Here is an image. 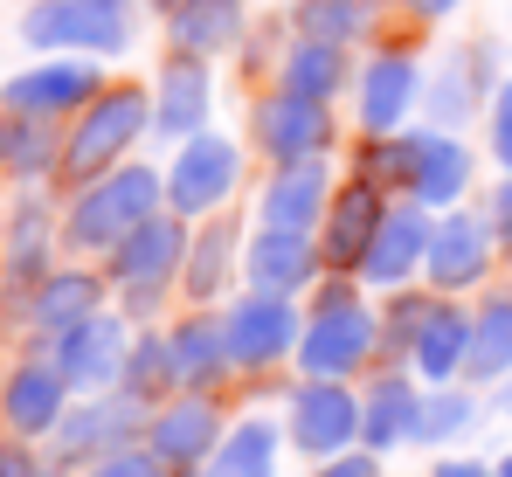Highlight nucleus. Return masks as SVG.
I'll return each instance as SVG.
<instances>
[{
  "mask_svg": "<svg viewBox=\"0 0 512 477\" xmlns=\"http://www.w3.org/2000/svg\"><path fill=\"white\" fill-rule=\"evenodd\" d=\"M153 457L167 464V471H194L215 443H222V415L208 408V401H173V408H160L153 415Z\"/></svg>",
  "mask_w": 512,
  "mask_h": 477,
  "instance_id": "ddd939ff",
  "label": "nucleus"
},
{
  "mask_svg": "<svg viewBox=\"0 0 512 477\" xmlns=\"http://www.w3.org/2000/svg\"><path fill=\"white\" fill-rule=\"evenodd\" d=\"M0 477H49V464L28 443H0Z\"/></svg>",
  "mask_w": 512,
  "mask_h": 477,
  "instance_id": "4c0bfd02",
  "label": "nucleus"
},
{
  "mask_svg": "<svg viewBox=\"0 0 512 477\" xmlns=\"http://www.w3.org/2000/svg\"><path fill=\"white\" fill-rule=\"evenodd\" d=\"M70 381L56 374V360H28V367H14L7 374V388H0V415H7V429L14 436H42V429H56L70 408Z\"/></svg>",
  "mask_w": 512,
  "mask_h": 477,
  "instance_id": "9d476101",
  "label": "nucleus"
},
{
  "mask_svg": "<svg viewBox=\"0 0 512 477\" xmlns=\"http://www.w3.org/2000/svg\"><path fill=\"white\" fill-rule=\"evenodd\" d=\"M125 395L132 401H153V395H173V346L167 339H139L132 353H125Z\"/></svg>",
  "mask_w": 512,
  "mask_h": 477,
  "instance_id": "2f4dec72",
  "label": "nucleus"
},
{
  "mask_svg": "<svg viewBox=\"0 0 512 477\" xmlns=\"http://www.w3.org/2000/svg\"><path fill=\"white\" fill-rule=\"evenodd\" d=\"M90 97H97V70L90 63H42V70L7 77V90H0V104L21 111V118H63V111H77Z\"/></svg>",
  "mask_w": 512,
  "mask_h": 477,
  "instance_id": "1a4fd4ad",
  "label": "nucleus"
},
{
  "mask_svg": "<svg viewBox=\"0 0 512 477\" xmlns=\"http://www.w3.org/2000/svg\"><path fill=\"white\" fill-rule=\"evenodd\" d=\"M21 35L35 49H97V56H111V49L132 42V0H42L21 21Z\"/></svg>",
  "mask_w": 512,
  "mask_h": 477,
  "instance_id": "f03ea898",
  "label": "nucleus"
},
{
  "mask_svg": "<svg viewBox=\"0 0 512 477\" xmlns=\"http://www.w3.org/2000/svg\"><path fill=\"white\" fill-rule=\"evenodd\" d=\"M173 42L187 56H215L236 42V0H180L173 7Z\"/></svg>",
  "mask_w": 512,
  "mask_h": 477,
  "instance_id": "a878e982",
  "label": "nucleus"
},
{
  "mask_svg": "<svg viewBox=\"0 0 512 477\" xmlns=\"http://www.w3.org/2000/svg\"><path fill=\"white\" fill-rule=\"evenodd\" d=\"M360 21H367V14H360L353 0H312V7H305V28H312L319 42H346V35H360Z\"/></svg>",
  "mask_w": 512,
  "mask_h": 477,
  "instance_id": "72a5a7b5",
  "label": "nucleus"
},
{
  "mask_svg": "<svg viewBox=\"0 0 512 477\" xmlns=\"http://www.w3.org/2000/svg\"><path fill=\"white\" fill-rule=\"evenodd\" d=\"M256 139L277 153V166H291V159H312L326 139H333V125H326V104H312V97H298V90H284V97H270L263 111H256Z\"/></svg>",
  "mask_w": 512,
  "mask_h": 477,
  "instance_id": "f8f14e48",
  "label": "nucleus"
},
{
  "mask_svg": "<svg viewBox=\"0 0 512 477\" xmlns=\"http://www.w3.org/2000/svg\"><path fill=\"white\" fill-rule=\"evenodd\" d=\"M499 222H506V236H512V180L499 187Z\"/></svg>",
  "mask_w": 512,
  "mask_h": 477,
  "instance_id": "79ce46f5",
  "label": "nucleus"
},
{
  "mask_svg": "<svg viewBox=\"0 0 512 477\" xmlns=\"http://www.w3.org/2000/svg\"><path fill=\"white\" fill-rule=\"evenodd\" d=\"M160 7H167V14H173V7H180V0H160Z\"/></svg>",
  "mask_w": 512,
  "mask_h": 477,
  "instance_id": "49530a36",
  "label": "nucleus"
},
{
  "mask_svg": "<svg viewBox=\"0 0 512 477\" xmlns=\"http://www.w3.org/2000/svg\"><path fill=\"white\" fill-rule=\"evenodd\" d=\"M471 422V395H436V401H423V429L416 436H457Z\"/></svg>",
  "mask_w": 512,
  "mask_h": 477,
  "instance_id": "f704fd0d",
  "label": "nucleus"
},
{
  "mask_svg": "<svg viewBox=\"0 0 512 477\" xmlns=\"http://www.w3.org/2000/svg\"><path fill=\"white\" fill-rule=\"evenodd\" d=\"M97 477H167V464L153 457V450H111V457H97Z\"/></svg>",
  "mask_w": 512,
  "mask_h": 477,
  "instance_id": "c9c22d12",
  "label": "nucleus"
},
{
  "mask_svg": "<svg viewBox=\"0 0 512 477\" xmlns=\"http://www.w3.org/2000/svg\"><path fill=\"white\" fill-rule=\"evenodd\" d=\"M236 146L229 139H215V132H194L187 139V153L173 159V180H167V201L173 215H201V208H215V201H229V187H236Z\"/></svg>",
  "mask_w": 512,
  "mask_h": 477,
  "instance_id": "39448f33",
  "label": "nucleus"
},
{
  "mask_svg": "<svg viewBox=\"0 0 512 477\" xmlns=\"http://www.w3.org/2000/svg\"><path fill=\"white\" fill-rule=\"evenodd\" d=\"M499 477H512V457H506V464H499Z\"/></svg>",
  "mask_w": 512,
  "mask_h": 477,
  "instance_id": "c03bdc74",
  "label": "nucleus"
},
{
  "mask_svg": "<svg viewBox=\"0 0 512 477\" xmlns=\"http://www.w3.org/2000/svg\"><path fill=\"white\" fill-rule=\"evenodd\" d=\"M229 256H236V236H229V222H215V229L201 236V249H194V263H187V291H194V298H215Z\"/></svg>",
  "mask_w": 512,
  "mask_h": 477,
  "instance_id": "473e14b6",
  "label": "nucleus"
},
{
  "mask_svg": "<svg viewBox=\"0 0 512 477\" xmlns=\"http://www.w3.org/2000/svg\"><path fill=\"white\" fill-rule=\"evenodd\" d=\"M374 229H381V194H374V180H353L333 201V215H326V263H340V270L360 263Z\"/></svg>",
  "mask_w": 512,
  "mask_h": 477,
  "instance_id": "a211bd4d",
  "label": "nucleus"
},
{
  "mask_svg": "<svg viewBox=\"0 0 512 477\" xmlns=\"http://www.w3.org/2000/svg\"><path fill=\"white\" fill-rule=\"evenodd\" d=\"M429 229L423 215H381V229H374V242H367V256H360V270H367V284H402L416 263H429Z\"/></svg>",
  "mask_w": 512,
  "mask_h": 477,
  "instance_id": "dca6fc26",
  "label": "nucleus"
},
{
  "mask_svg": "<svg viewBox=\"0 0 512 477\" xmlns=\"http://www.w3.org/2000/svg\"><path fill=\"white\" fill-rule=\"evenodd\" d=\"M319 477H381V464L374 457H340V464H326Z\"/></svg>",
  "mask_w": 512,
  "mask_h": 477,
  "instance_id": "ea45409f",
  "label": "nucleus"
},
{
  "mask_svg": "<svg viewBox=\"0 0 512 477\" xmlns=\"http://www.w3.org/2000/svg\"><path fill=\"white\" fill-rule=\"evenodd\" d=\"M125 422H132V395H125V401H90V408H70V415L56 422V457L70 464V457H90V450H118Z\"/></svg>",
  "mask_w": 512,
  "mask_h": 477,
  "instance_id": "412c9836",
  "label": "nucleus"
},
{
  "mask_svg": "<svg viewBox=\"0 0 512 477\" xmlns=\"http://www.w3.org/2000/svg\"><path fill=\"white\" fill-rule=\"evenodd\" d=\"M485 256H492V242L478 222H464V215H450L436 236H429V277L443 284V291H464V284H478L485 277Z\"/></svg>",
  "mask_w": 512,
  "mask_h": 477,
  "instance_id": "6ab92c4d",
  "label": "nucleus"
},
{
  "mask_svg": "<svg viewBox=\"0 0 512 477\" xmlns=\"http://www.w3.org/2000/svg\"><path fill=\"white\" fill-rule=\"evenodd\" d=\"M416 63L409 56H381L374 70H367V83H360V125L367 132H395L402 118H409V97H416Z\"/></svg>",
  "mask_w": 512,
  "mask_h": 477,
  "instance_id": "aec40b11",
  "label": "nucleus"
},
{
  "mask_svg": "<svg viewBox=\"0 0 512 477\" xmlns=\"http://www.w3.org/2000/svg\"><path fill=\"white\" fill-rule=\"evenodd\" d=\"M97 312V284L90 277H49L42 291H35V318L49 325V332H70V325H84V318Z\"/></svg>",
  "mask_w": 512,
  "mask_h": 477,
  "instance_id": "7c9ffc66",
  "label": "nucleus"
},
{
  "mask_svg": "<svg viewBox=\"0 0 512 477\" xmlns=\"http://www.w3.org/2000/svg\"><path fill=\"white\" fill-rule=\"evenodd\" d=\"M153 201H160V180L146 166H125V173H104L90 180V194L70 208V242L84 249H118L139 222H153Z\"/></svg>",
  "mask_w": 512,
  "mask_h": 477,
  "instance_id": "f257e3e1",
  "label": "nucleus"
},
{
  "mask_svg": "<svg viewBox=\"0 0 512 477\" xmlns=\"http://www.w3.org/2000/svg\"><path fill=\"white\" fill-rule=\"evenodd\" d=\"M409 180H416L423 201L443 208V201H457V194L471 187V153H464L457 139H416V173H409Z\"/></svg>",
  "mask_w": 512,
  "mask_h": 477,
  "instance_id": "393cba45",
  "label": "nucleus"
},
{
  "mask_svg": "<svg viewBox=\"0 0 512 477\" xmlns=\"http://www.w3.org/2000/svg\"><path fill=\"white\" fill-rule=\"evenodd\" d=\"M270 471H277V429L263 415H250V422L229 429V443H222L208 477H270Z\"/></svg>",
  "mask_w": 512,
  "mask_h": 477,
  "instance_id": "cd10ccee",
  "label": "nucleus"
},
{
  "mask_svg": "<svg viewBox=\"0 0 512 477\" xmlns=\"http://www.w3.org/2000/svg\"><path fill=\"white\" fill-rule=\"evenodd\" d=\"M319 242L312 236H291V229H263L250 242V284L256 291H270V298H291L298 284H312V270H319Z\"/></svg>",
  "mask_w": 512,
  "mask_h": 477,
  "instance_id": "2eb2a0df",
  "label": "nucleus"
},
{
  "mask_svg": "<svg viewBox=\"0 0 512 477\" xmlns=\"http://www.w3.org/2000/svg\"><path fill=\"white\" fill-rule=\"evenodd\" d=\"M319 208H326V166H319V159H291V166L263 187V229L312 236Z\"/></svg>",
  "mask_w": 512,
  "mask_h": 477,
  "instance_id": "4468645a",
  "label": "nucleus"
},
{
  "mask_svg": "<svg viewBox=\"0 0 512 477\" xmlns=\"http://www.w3.org/2000/svg\"><path fill=\"white\" fill-rule=\"evenodd\" d=\"M201 118H208V70L194 63V56H180L160 70V132H180V139H194L201 132Z\"/></svg>",
  "mask_w": 512,
  "mask_h": 477,
  "instance_id": "4be33fe9",
  "label": "nucleus"
},
{
  "mask_svg": "<svg viewBox=\"0 0 512 477\" xmlns=\"http://www.w3.org/2000/svg\"><path fill=\"white\" fill-rule=\"evenodd\" d=\"M139 125H146V97H139V90L97 97L90 118L70 132V146H63V173H70V180H104V173L118 166V153L139 139Z\"/></svg>",
  "mask_w": 512,
  "mask_h": 477,
  "instance_id": "7ed1b4c3",
  "label": "nucleus"
},
{
  "mask_svg": "<svg viewBox=\"0 0 512 477\" xmlns=\"http://www.w3.org/2000/svg\"><path fill=\"white\" fill-rule=\"evenodd\" d=\"M423 429V395L409 388V381H381L367 408H360V436L374 443V450H388V443H402V436H416Z\"/></svg>",
  "mask_w": 512,
  "mask_h": 477,
  "instance_id": "b1692460",
  "label": "nucleus"
},
{
  "mask_svg": "<svg viewBox=\"0 0 512 477\" xmlns=\"http://www.w3.org/2000/svg\"><path fill=\"white\" fill-rule=\"evenodd\" d=\"M464 104H471V70H457V77L443 70V83H436V118H450V125H457V118H464Z\"/></svg>",
  "mask_w": 512,
  "mask_h": 477,
  "instance_id": "e433bc0d",
  "label": "nucleus"
},
{
  "mask_svg": "<svg viewBox=\"0 0 512 477\" xmlns=\"http://www.w3.org/2000/svg\"><path fill=\"white\" fill-rule=\"evenodd\" d=\"M125 325L118 318H97L90 312L84 325H70V332H56V374L70 381V388H104V381H118L125 374Z\"/></svg>",
  "mask_w": 512,
  "mask_h": 477,
  "instance_id": "0eeeda50",
  "label": "nucleus"
},
{
  "mask_svg": "<svg viewBox=\"0 0 512 477\" xmlns=\"http://www.w3.org/2000/svg\"><path fill=\"white\" fill-rule=\"evenodd\" d=\"M340 77H346V56H340V42H305L291 63H284V90H298V97H312V104H326L333 90H340Z\"/></svg>",
  "mask_w": 512,
  "mask_h": 477,
  "instance_id": "c85d7f7f",
  "label": "nucleus"
},
{
  "mask_svg": "<svg viewBox=\"0 0 512 477\" xmlns=\"http://www.w3.org/2000/svg\"><path fill=\"white\" fill-rule=\"evenodd\" d=\"M492 146H499V159L512 166V83L499 90V104H492Z\"/></svg>",
  "mask_w": 512,
  "mask_h": 477,
  "instance_id": "58836bf2",
  "label": "nucleus"
},
{
  "mask_svg": "<svg viewBox=\"0 0 512 477\" xmlns=\"http://www.w3.org/2000/svg\"><path fill=\"white\" fill-rule=\"evenodd\" d=\"M436 477H499V471H485V464H436Z\"/></svg>",
  "mask_w": 512,
  "mask_h": 477,
  "instance_id": "a19ab883",
  "label": "nucleus"
},
{
  "mask_svg": "<svg viewBox=\"0 0 512 477\" xmlns=\"http://www.w3.org/2000/svg\"><path fill=\"white\" fill-rule=\"evenodd\" d=\"M464 360H471V318L457 312V305H429L423 332H416V367H423L429 381H450Z\"/></svg>",
  "mask_w": 512,
  "mask_h": 477,
  "instance_id": "5701e85b",
  "label": "nucleus"
},
{
  "mask_svg": "<svg viewBox=\"0 0 512 477\" xmlns=\"http://www.w3.org/2000/svg\"><path fill=\"white\" fill-rule=\"evenodd\" d=\"M409 7H416V14H450L457 0H409Z\"/></svg>",
  "mask_w": 512,
  "mask_h": 477,
  "instance_id": "37998d69",
  "label": "nucleus"
},
{
  "mask_svg": "<svg viewBox=\"0 0 512 477\" xmlns=\"http://www.w3.org/2000/svg\"><path fill=\"white\" fill-rule=\"evenodd\" d=\"M298 346V318L284 298H270V291H256L243 298L236 312H229V353L243 360V367H270V360H284Z\"/></svg>",
  "mask_w": 512,
  "mask_h": 477,
  "instance_id": "9b49d317",
  "label": "nucleus"
},
{
  "mask_svg": "<svg viewBox=\"0 0 512 477\" xmlns=\"http://www.w3.org/2000/svg\"><path fill=\"white\" fill-rule=\"evenodd\" d=\"M367 353H374V318H367V305H360L353 291H333V298L319 305V318L305 325L298 360H305L319 381H340V374H353Z\"/></svg>",
  "mask_w": 512,
  "mask_h": 477,
  "instance_id": "20e7f679",
  "label": "nucleus"
},
{
  "mask_svg": "<svg viewBox=\"0 0 512 477\" xmlns=\"http://www.w3.org/2000/svg\"><path fill=\"white\" fill-rule=\"evenodd\" d=\"M353 436H360V401L346 395L340 381L298 388V401H291V443L305 457H340Z\"/></svg>",
  "mask_w": 512,
  "mask_h": 477,
  "instance_id": "423d86ee",
  "label": "nucleus"
},
{
  "mask_svg": "<svg viewBox=\"0 0 512 477\" xmlns=\"http://www.w3.org/2000/svg\"><path fill=\"white\" fill-rule=\"evenodd\" d=\"M49 159H56V132H49V118H0V166L7 173H49Z\"/></svg>",
  "mask_w": 512,
  "mask_h": 477,
  "instance_id": "c756f323",
  "label": "nucleus"
},
{
  "mask_svg": "<svg viewBox=\"0 0 512 477\" xmlns=\"http://www.w3.org/2000/svg\"><path fill=\"white\" fill-rule=\"evenodd\" d=\"M478 381H506L512 374V298H492L485 312L471 318V360Z\"/></svg>",
  "mask_w": 512,
  "mask_h": 477,
  "instance_id": "bb28decb",
  "label": "nucleus"
},
{
  "mask_svg": "<svg viewBox=\"0 0 512 477\" xmlns=\"http://www.w3.org/2000/svg\"><path fill=\"white\" fill-rule=\"evenodd\" d=\"M173 346V381L180 388H208L215 374H229V318H187L180 332L167 339Z\"/></svg>",
  "mask_w": 512,
  "mask_h": 477,
  "instance_id": "f3484780",
  "label": "nucleus"
},
{
  "mask_svg": "<svg viewBox=\"0 0 512 477\" xmlns=\"http://www.w3.org/2000/svg\"><path fill=\"white\" fill-rule=\"evenodd\" d=\"M506 408H512V374H506Z\"/></svg>",
  "mask_w": 512,
  "mask_h": 477,
  "instance_id": "a18cd8bd",
  "label": "nucleus"
},
{
  "mask_svg": "<svg viewBox=\"0 0 512 477\" xmlns=\"http://www.w3.org/2000/svg\"><path fill=\"white\" fill-rule=\"evenodd\" d=\"M180 256H187V236H180V222H139L132 236L111 249V270H118V284H125L139 305H146L160 284H173Z\"/></svg>",
  "mask_w": 512,
  "mask_h": 477,
  "instance_id": "6e6552de",
  "label": "nucleus"
}]
</instances>
